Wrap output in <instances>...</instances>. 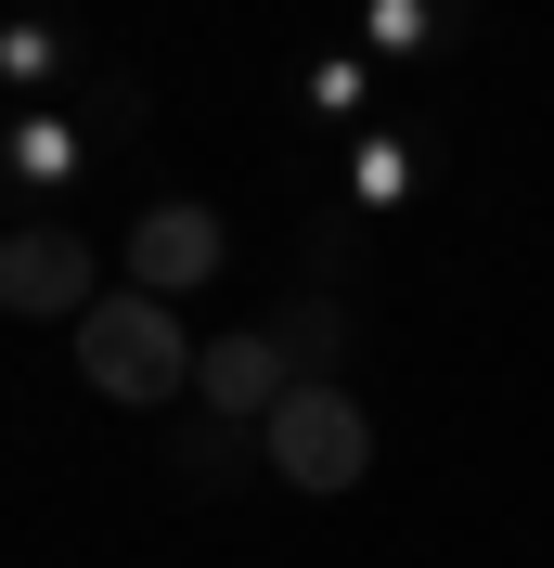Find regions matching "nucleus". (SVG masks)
<instances>
[{
    "label": "nucleus",
    "mask_w": 554,
    "mask_h": 568,
    "mask_svg": "<svg viewBox=\"0 0 554 568\" xmlns=\"http://www.w3.org/2000/svg\"><path fill=\"white\" fill-rule=\"evenodd\" d=\"M78 375L104 400H181V375H207V349L181 336V311L155 297V284H130V297H104V311H78Z\"/></svg>",
    "instance_id": "f257e3e1"
},
{
    "label": "nucleus",
    "mask_w": 554,
    "mask_h": 568,
    "mask_svg": "<svg viewBox=\"0 0 554 568\" xmlns=\"http://www.w3.org/2000/svg\"><path fill=\"white\" fill-rule=\"evenodd\" d=\"M258 453L284 465V491H361V465H375V414L336 388V375H310V388L271 414V439Z\"/></svg>",
    "instance_id": "f03ea898"
},
{
    "label": "nucleus",
    "mask_w": 554,
    "mask_h": 568,
    "mask_svg": "<svg viewBox=\"0 0 554 568\" xmlns=\"http://www.w3.org/2000/svg\"><path fill=\"white\" fill-rule=\"evenodd\" d=\"M0 311H27V323H52V311H104V297H91V246H65L52 220H27V233L0 246Z\"/></svg>",
    "instance_id": "7ed1b4c3"
},
{
    "label": "nucleus",
    "mask_w": 554,
    "mask_h": 568,
    "mask_svg": "<svg viewBox=\"0 0 554 568\" xmlns=\"http://www.w3.org/2000/svg\"><path fill=\"white\" fill-rule=\"evenodd\" d=\"M130 272L155 284V297H181V284H207V272H219V220H207V207H155V220L130 233Z\"/></svg>",
    "instance_id": "20e7f679"
},
{
    "label": "nucleus",
    "mask_w": 554,
    "mask_h": 568,
    "mask_svg": "<svg viewBox=\"0 0 554 568\" xmlns=\"http://www.w3.org/2000/svg\"><path fill=\"white\" fill-rule=\"evenodd\" d=\"M194 388H207V414H284V400H297L284 388V336H219Z\"/></svg>",
    "instance_id": "39448f33"
},
{
    "label": "nucleus",
    "mask_w": 554,
    "mask_h": 568,
    "mask_svg": "<svg viewBox=\"0 0 554 568\" xmlns=\"http://www.w3.org/2000/svg\"><path fill=\"white\" fill-rule=\"evenodd\" d=\"M271 336H284V362H310V375H322V362H336V336H348V323H336V297H297V311H284Z\"/></svg>",
    "instance_id": "423d86ee"
}]
</instances>
